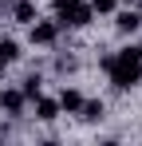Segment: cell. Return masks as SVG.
Returning a JSON list of instances; mask_svg holds the SVG:
<instances>
[{"mask_svg": "<svg viewBox=\"0 0 142 146\" xmlns=\"http://www.w3.org/2000/svg\"><path fill=\"white\" fill-rule=\"evenodd\" d=\"M118 0H91V12H115Z\"/></svg>", "mask_w": 142, "mask_h": 146, "instance_id": "12", "label": "cell"}, {"mask_svg": "<svg viewBox=\"0 0 142 146\" xmlns=\"http://www.w3.org/2000/svg\"><path fill=\"white\" fill-rule=\"evenodd\" d=\"M79 115H83V119H91V122H99V119H103V103H95V99L87 103V99H83V107H79Z\"/></svg>", "mask_w": 142, "mask_h": 146, "instance_id": "10", "label": "cell"}, {"mask_svg": "<svg viewBox=\"0 0 142 146\" xmlns=\"http://www.w3.org/2000/svg\"><path fill=\"white\" fill-rule=\"evenodd\" d=\"M115 24H118V32H134V28L142 24V16L130 8V12H118V16H115Z\"/></svg>", "mask_w": 142, "mask_h": 146, "instance_id": "6", "label": "cell"}, {"mask_svg": "<svg viewBox=\"0 0 142 146\" xmlns=\"http://www.w3.org/2000/svg\"><path fill=\"white\" fill-rule=\"evenodd\" d=\"M59 12V24H67V28H83V24H91V4H83V0H75V4H67V8H55Z\"/></svg>", "mask_w": 142, "mask_h": 146, "instance_id": "2", "label": "cell"}, {"mask_svg": "<svg viewBox=\"0 0 142 146\" xmlns=\"http://www.w3.org/2000/svg\"><path fill=\"white\" fill-rule=\"evenodd\" d=\"M0 8H4V0H0Z\"/></svg>", "mask_w": 142, "mask_h": 146, "instance_id": "15", "label": "cell"}, {"mask_svg": "<svg viewBox=\"0 0 142 146\" xmlns=\"http://www.w3.org/2000/svg\"><path fill=\"white\" fill-rule=\"evenodd\" d=\"M12 16H16L20 24H32V20H36V8H32V0H20V4L12 8Z\"/></svg>", "mask_w": 142, "mask_h": 146, "instance_id": "7", "label": "cell"}, {"mask_svg": "<svg viewBox=\"0 0 142 146\" xmlns=\"http://www.w3.org/2000/svg\"><path fill=\"white\" fill-rule=\"evenodd\" d=\"M24 103H28V95H24V91H4V95H0V107H4L8 115H20Z\"/></svg>", "mask_w": 142, "mask_h": 146, "instance_id": "4", "label": "cell"}, {"mask_svg": "<svg viewBox=\"0 0 142 146\" xmlns=\"http://www.w3.org/2000/svg\"><path fill=\"white\" fill-rule=\"evenodd\" d=\"M59 107H63V111H79V107H83V95H79V91H63V95H59Z\"/></svg>", "mask_w": 142, "mask_h": 146, "instance_id": "8", "label": "cell"}, {"mask_svg": "<svg viewBox=\"0 0 142 146\" xmlns=\"http://www.w3.org/2000/svg\"><path fill=\"white\" fill-rule=\"evenodd\" d=\"M55 115H59V103H55V99H36V119L51 122Z\"/></svg>", "mask_w": 142, "mask_h": 146, "instance_id": "5", "label": "cell"}, {"mask_svg": "<svg viewBox=\"0 0 142 146\" xmlns=\"http://www.w3.org/2000/svg\"><path fill=\"white\" fill-rule=\"evenodd\" d=\"M16 55H20V44L16 40H0V63H12Z\"/></svg>", "mask_w": 142, "mask_h": 146, "instance_id": "9", "label": "cell"}, {"mask_svg": "<svg viewBox=\"0 0 142 146\" xmlns=\"http://www.w3.org/2000/svg\"><path fill=\"white\" fill-rule=\"evenodd\" d=\"M0 67H4V63H0Z\"/></svg>", "mask_w": 142, "mask_h": 146, "instance_id": "16", "label": "cell"}, {"mask_svg": "<svg viewBox=\"0 0 142 146\" xmlns=\"http://www.w3.org/2000/svg\"><path fill=\"white\" fill-rule=\"evenodd\" d=\"M67 4H75V0H55V8H67Z\"/></svg>", "mask_w": 142, "mask_h": 146, "instance_id": "13", "label": "cell"}, {"mask_svg": "<svg viewBox=\"0 0 142 146\" xmlns=\"http://www.w3.org/2000/svg\"><path fill=\"white\" fill-rule=\"evenodd\" d=\"M24 95H28V99H40V75H32V79L24 83Z\"/></svg>", "mask_w": 142, "mask_h": 146, "instance_id": "11", "label": "cell"}, {"mask_svg": "<svg viewBox=\"0 0 142 146\" xmlns=\"http://www.w3.org/2000/svg\"><path fill=\"white\" fill-rule=\"evenodd\" d=\"M103 67L111 71V83H115L118 91H130L142 79V48H126V51H118V55H107Z\"/></svg>", "mask_w": 142, "mask_h": 146, "instance_id": "1", "label": "cell"}, {"mask_svg": "<svg viewBox=\"0 0 142 146\" xmlns=\"http://www.w3.org/2000/svg\"><path fill=\"white\" fill-rule=\"evenodd\" d=\"M138 16H142V4H138Z\"/></svg>", "mask_w": 142, "mask_h": 146, "instance_id": "14", "label": "cell"}, {"mask_svg": "<svg viewBox=\"0 0 142 146\" xmlns=\"http://www.w3.org/2000/svg\"><path fill=\"white\" fill-rule=\"evenodd\" d=\"M55 36H59V24H36L32 20V44H55Z\"/></svg>", "mask_w": 142, "mask_h": 146, "instance_id": "3", "label": "cell"}]
</instances>
